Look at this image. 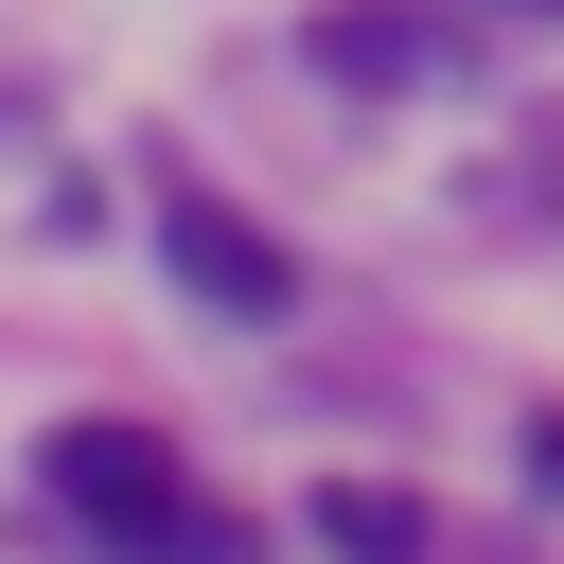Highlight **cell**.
<instances>
[{
	"label": "cell",
	"instance_id": "1",
	"mask_svg": "<svg viewBox=\"0 0 564 564\" xmlns=\"http://www.w3.org/2000/svg\"><path fill=\"white\" fill-rule=\"evenodd\" d=\"M53 494H70L123 564H247V529L194 511V476H176L159 423H53Z\"/></svg>",
	"mask_w": 564,
	"mask_h": 564
},
{
	"label": "cell",
	"instance_id": "2",
	"mask_svg": "<svg viewBox=\"0 0 564 564\" xmlns=\"http://www.w3.org/2000/svg\"><path fill=\"white\" fill-rule=\"evenodd\" d=\"M159 264L212 300V317H282L300 300V264H282V229H247L229 194H159Z\"/></svg>",
	"mask_w": 564,
	"mask_h": 564
},
{
	"label": "cell",
	"instance_id": "3",
	"mask_svg": "<svg viewBox=\"0 0 564 564\" xmlns=\"http://www.w3.org/2000/svg\"><path fill=\"white\" fill-rule=\"evenodd\" d=\"M317 546H352V564H423V494H388V476H317Z\"/></svg>",
	"mask_w": 564,
	"mask_h": 564
},
{
	"label": "cell",
	"instance_id": "4",
	"mask_svg": "<svg viewBox=\"0 0 564 564\" xmlns=\"http://www.w3.org/2000/svg\"><path fill=\"white\" fill-rule=\"evenodd\" d=\"M317 70H352V88H423L441 35H423V18H317Z\"/></svg>",
	"mask_w": 564,
	"mask_h": 564
},
{
	"label": "cell",
	"instance_id": "5",
	"mask_svg": "<svg viewBox=\"0 0 564 564\" xmlns=\"http://www.w3.org/2000/svg\"><path fill=\"white\" fill-rule=\"evenodd\" d=\"M529 494H546V511H564V405H546V423H529Z\"/></svg>",
	"mask_w": 564,
	"mask_h": 564
}]
</instances>
